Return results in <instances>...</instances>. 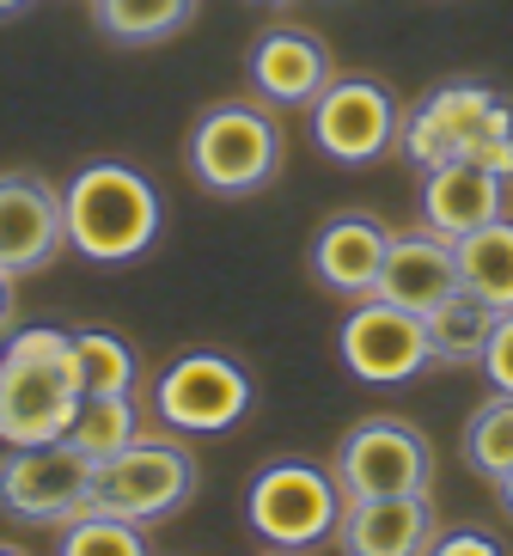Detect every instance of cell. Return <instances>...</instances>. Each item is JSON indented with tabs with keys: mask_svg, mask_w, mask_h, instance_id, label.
Wrapping results in <instances>:
<instances>
[{
	"mask_svg": "<svg viewBox=\"0 0 513 556\" xmlns=\"http://www.w3.org/2000/svg\"><path fill=\"white\" fill-rule=\"evenodd\" d=\"M0 556H25V551H18V544H0Z\"/></svg>",
	"mask_w": 513,
	"mask_h": 556,
	"instance_id": "cell-31",
	"label": "cell"
},
{
	"mask_svg": "<svg viewBox=\"0 0 513 556\" xmlns=\"http://www.w3.org/2000/svg\"><path fill=\"white\" fill-rule=\"evenodd\" d=\"M452 257H459V288L477 294L483 306L513 312V220H489V227L452 239Z\"/></svg>",
	"mask_w": 513,
	"mask_h": 556,
	"instance_id": "cell-18",
	"label": "cell"
},
{
	"mask_svg": "<svg viewBox=\"0 0 513 556\" xmlns=\"http://www.w3.org/2000/svg\"><path fill=\"white\" fill-rule=\"evenodd\" d=\"M67 251L62 190L37 172H0V269L7 276H37Z\"/></svg>",
	"mask_w": 513,
	"mask_h": 556,
	"instance_id": "cell-12",
	"label": "cell"
},
{
	"mask_svg": "<svg viewBox=\"0 0 513 556\" xmlns=\"http://www.w3.org/2000/svg\"><path fill=\"white\" fill-rule=\"evenodd\" d=\"M471 165H483V172H496V178H513V135H496V141H483V148H471Z\"/></svg>",
	"mask_w": 513,
	"mask_h": 556,
	"instance_id": "cell-27",
	"label": "cell"
},
{
	"mask_svg": "<svg viewBox=\"0 0 513 556\" xmlns=\"http://www.w3.org/2000/svg\"><path fill=\"white\" fill-rule=\"evenodd\" d=\"M18 7H25V0H0V13H18Z\"/></svg>",
	"mask_w": 513,
	"mask_h": 556,
	"instance_id": "cell-30",
	"label": "cell"
},
{
	"mask_svg": "<svg viewBox=\"0 0 513 556\" xmlns=\"http://www.w3.org/2000/svg\"><path fill=\"white\" fill-rule=\"evenodd\" d=\"M0 514L25 526H55L92 514V458H80L67 441L7 446L0 453Z\"/></svg>",
	"mask_w": 513,
	"mask_h": 556,
	"instance_id": "cell-9",
	"label": "cell"
},
{
	"mask_svg": "<svg viewBox=\"0 0 513 556\" xmlns=\"http://www.w3.org/2000/svg\"><path fill=\"white\" fill-rule=\"evenodd\" d=\"M55 556H153L141 526L116 520V514H80V520L62 526V544Z\"/></svg>",
	"mask_w": 513,
	"mask_h": 556,
	"instance_id": "cell-24",
	"label": "cell"
},
{
	"mask_svg": "<svg viewBox=\"0 0 513 556\" xmlns=\"http://www.w3.org/2000/svg\"><path fill=\"white\" fill-rule=\"evenodd\" d=\"M7 330H13V276L0 269V337H7Z\"/></svg>",
	"mask_w": 513,
	"mask_h": 556,
	"instance_id": "cell-28",
	"label": "cell"
},
{
	"mask_svg": "<svg viewBox=\"0 0 513 556\" xmlns=\"http://www.w3.org/2000/svg\"><path fill=\"white\" fill-rule=\"evenodd\" d=\"M251 374L220 349H190L153 379V409L171 434H227L251 416Z\"/></svg>",
	"mask_w": 513,
	"mask_h": 556,
	"instance_id": "cell-8",
	"label": "cell"
},
{
	"mask_svg": "<svg viewBox=\"0 0 513 556\" xmlns=\"http://www.w3.org/2000/svg\"><path fill=\"white\" fill-rule=\"evenodd\" d=\"M336 355H343V367L361 379V386H410L415 374L434 367L428 325H422L415 312L380 300V294L355 300V312H348L343 330H336Z\"/></svg>",
	"mask_w": 513,
	"mask_h": 556,
	"instance_id": "cell-11",
	"label": "cell"
},
{
	"mask_svg": "<svg viewBox=\"0 0 513 556\" xmlns=\"http://www.w3.org/2000/svg\"><path fill=\"white\" fill-rule=\"evenodd\" d=\"M428 325V349L440 367H471L483 361V343H489V330H496V306H483L477 294H447L440 306L422 318Z\"/></svg>",
	"mask_w": 513,
	"mask_h": 556,
	"instance_id": "cell-20",
	"label": "cell"
},
{
	"mask_svg": "<svg viewBox=\"0 0 513 556\" xmlns=\"http://www.w3.org/2000/svg\"><path fill=\"white\" fill-rule=\"evenodd\" d=\"M275 556H299V551H275Z\"/></svg>",
	"mask_w": 513,
	"mask_h": 556,
	"instance_id": "cell-33",
	"label": "cell"
},
{
	"mask_svg": "<svg viewBox=\"0 0 513 556\" xmlns=\"http://www.w3.org/2000/svg\"><path fill=\"white\" fill-rule=\"evenodd\" d=\"M496 495H501V507H508V520H513V471L496 477Z\"/></svg>",
	"mask_w": 513,
	"mask_h": 556,
	"instance_id": "cell-29",
	"label": "cell"
},
{
	"mask_svg": "<svg viewBox=\"0 0 513 556\" xmlns=\"http://www.w3.org/2000/svg\"><path fill=\"white\" fill-rule=\"evenodd\" d=\"M343 520V490H336L331 465L312 458H275L251 477L245 490V526L269 551H318L324 539H336Z\"/></svg>",
	"mask_w": 513,
	"mask_h": 556,
	"instance_id": "cell-4",
	"label": "cell"
},
{
	"mask_svg": "<svg viewBox=\"0 0 513 556\" xmlns=\"http://www.w3.org/2000/svg\"><path fill=\"white\" fill-rule=\"evenodd\" d=\"M501 214H508V178H496L471 160H447L422 178V220L440 239H464V232L489 227Z\"/></svg>",
	"mask_w": 513,
	"mask_h": 556,
	"instance_id": "cell-16",
	"label": "cell"
},
{
	"mask_svg": "<svg viewBox=\"0 0 513 556\" xmlns=\"http://www.w3.org/2000/svg\"><path fill=\"white\" fill-rule=\"evenodd\" d=\"M202 0H92V25L123 50H153L196 18Z\"/></svg>",
	"mask_w": 513,
	"mask_h": 556,
	"instance_id": "cell-19",
	"label": "cell"
},
{
	"mask_svg": "<svg viewBox=\"0 0 513 556\" xmlns=\"http://www.w3.org/2000/svg\"><path fill=\"white\" fill-rule=\"evenodd\" d=\"M496 135H513V104L483 80H447L403 116L398 148L410 153V165L434 172L447 160H471V148L496 141Z\"/></svg>",
	"mask_w": 513,
	"mask_h": 556,
	"instance_id": "cell-7",
	"label": "cell"
},
{
	"mask_svg": "<svg viewBox=\"0 0 513 556\" xmlns=\"http://www.w3.org/2000/svg\"><path fill=\"white\" fill-rule=\"evenodd\" d=\"M434 539H440L434 495L343 502V520H336V551L343 556H428Z\"/></svg>",
	"mask_w": 513,
	"mask_h": 556,
	"instance_id": "cell-14",
	"label": "cell"
},
{
	"mask_svg": "<svg viewBox=\"0 0 513 556\" xmlns=\"http://www.w3.org/2000/svg\"><path fill=\"white\" fill-rule=\"evenodd\" d=\"M80 397L86 392L67 330L55 325L7 330V343H0V446L62 441Z\"/></svg>",
	"mask_w": 513,
	"mask_h": 556,
	"instance_id": "cell-2",
	"label": "cell"
},
{
	"mask_svg": "<svg viewBox=\"0 0 513 556\" xmlns=\"http://www.w3.org/2000/svg\"><path fill=\"white\" fill-rule=\"evenodd\" d=\"M245 74H251V92L269 111H312V99L336 80L324 37L299 31V25H275V31L257 37L245 55Z\"/></svg>",
	"mask_w": 513,
	"mask_h": 556,
	"instance_id": "cell-13",
	"label": "cell"
},
{
	"mask_svg": "<svg viewBox=\"0 0 513 556\" xmlns=\"http://www.w3.org/2000/svg\"><path fill=\"white\" fill-rule=\"evenodd\" d=\"M183 160L208 197H257L282 172V123L264 99H220L196 116Z\"/></svg>",
	"mask_w": 513,
	"mask_h": 556,
	"instance_id": "cell-3",
	"label": "cell"
},
{
	"mask_svg": "<svg viewBox=\"0 0 513 556\" xmlns=\"http://www.w3.org/2000/svg\"><path fill=\"white\" fill-rule=\"evenodd\" d=\"M464 465L477 477L496 483L501 471H513V392H489L477 409H471V422H464Z\"/></svg>",
	"mask_w": 513,
	"mask_h": 556,
	"instance_id": "cell-23",
	"label": "cell"
},
{
	"mask_svg": "<svg viewBox=\"0 0 513 556\" xmlns=\"http://www.w3.org/2000/svg\"><path fill=\"white\" fill-rule=\"evenodd\" d=\"M74 337V367H80V392L86 397H129L141 361L116 330H67Z\"/></svg>",
	"mask_w": 513,
	"mask_h": 556,
	"instance_id": "cell-21",
	"label": "cell"
},
{
	"mask_svg": "<svg viewBox=\"0 0 513 556\" xmlns=\"http://www.w3.org/2000/svg\"><path fill=\"white\" fill-rule=\"evenodd\" d=\"M373 294L392 300V306H403V312H415V318H428L447 294H459V257H452V239H440V232H428V227L422 232H392Z\"/></svg>",
	"mask_w": 513,
	"mask_h": 556,
	"instance_id": "cell-15",
	"label": "cell"
},
{
	"mask_svg": "<svg viewBox=\"0 0 513 556\" xmlns=\"http://www.w3.org/2000/svg\"><path fill=\"white\" fill-rule=\"evenodd\" d=\"M196 453L166 434H134L123 453L92 465V514H116V520H166L196 495Z\"/></svg>",
	"mask_w": 513,
	"mask_h": 556,
	"instance_id": "cell-5",
	"label": "cell"
},
{
	"mask_svg": "<svg viewBox=\"0 0 513 556\" xmlns=\"http://www.w3.org/2000/svg\"><path fill=\"white\" fill-rule=\"evenodd\" d=\"M62 220L74 257L99 263V269H123L159 245L166 208H159V190L148 172H134L123 160H92L62 184Z\"/></svg>",
	"mask_w": 513,
	"mask_h": 556,
	"instance_id": "cell-1",
	"label": "cell"
},
{
	"mask_svg": "<svg viewBox=\"0 0 513 556\" xmlns=\"http://www.w3.org/2000/svg\"><path fill=\"white\" fill-rule=\"evenodd\" d=\"M428 556H508V551H501V539H489L477 526H459V532H440L428 544Z\"/></svg>",
	"mask_w": 513,
	"mask_h": 556,
	"instance_id": "cell-26",
	"label": "cell"
},
{
	"mask_svg": "<svg viewBox=\"0 0 513 556\" xmlns=\"http://www.w3.org/2000/svg\"><path fill=\"white\" fill-rule=\"evenodd\" d=\"M257 7H287V0H257Z\"/></svg>",
	"mask_w": 513,
	"mask_h": 556,
	"instance_id": "cell-32",
	"label": "cell"
},
{
	"mask_svg": "<svg viewBox=\"0 0 513 556\" xmlns=\"http://www.w3.org/2000/svg\"><path fill=\"white\" fill-rule=\"evenodd\" d=\"M483 374L496 392H513V312H496V330H489V343H483Z\"/></svg>",
	"mask_w": 513,
	"mask_h": 556,
	"instance_id": "cell-25",
	"label": "cell"
},
{
	"mask_svg": "<svg viewBox=\"0 0 513 556\" xmlns=\"http://www.w3.org/2000/svg\"><path fill=\"white\" fill-rule=\"evenodd\" d=\"M134 434H141V428H134V392H129V397H80V409H74V422H67L62 441L80 458L99 465V458L123 453Z\"/></svg>",
	"mask_w": 513,
	"mask_h": 556,
	"instance_id": "cell-22",
	"label": "cell"
},
{
	"mask_svg": "<svg viewBox=\"0 0 513 556\" xmlns=\"http://www.w3.org/2000/svg\"><path fill=\"white\" fill-rule=\"evenodd\" d=\"M312 148L331 165H373L398 148L403 111L380 80L367 74H336L324 92L312 99Z\"/></svg>",
	"mask_w": 513,
	"mask_h": 556,
	"instance_id": "cell-10",
	"label": "cell"
},
{
	"mask_svg": "<svg viewBox=\"0 0 513 556\" xmlns=\"http://www.w3.org/2000/svg\"><path fill=\"white\" fill-rule=\"evenodd\" d=\"M385 245H392V232H385L373 214H336V220H324L318 239H312L318 288H331V294H343V300H367L373 281H380Z\"/></svg>",
	"mask_w": 513,
	"mask_h": 556,
	"instance_id": "cell-17",
	"label": "cell"
},
{
	"mask_svg": "<svg viewBox=\"0 0 513 556\" xmlns=\"http://www.w3.org/2000/svg\"><path fill=\"white\" fill-rule=\"evenodd\" d=\"M331 477L343 502H373V495H428L434 490V446L422 428L398 416H367L336 441Z\"/></svg>",
	"mask_w": 513,
	"mask_h": 556,
	"instance_id": "cell-6",
	"label": "cell"
}]
</instances>
